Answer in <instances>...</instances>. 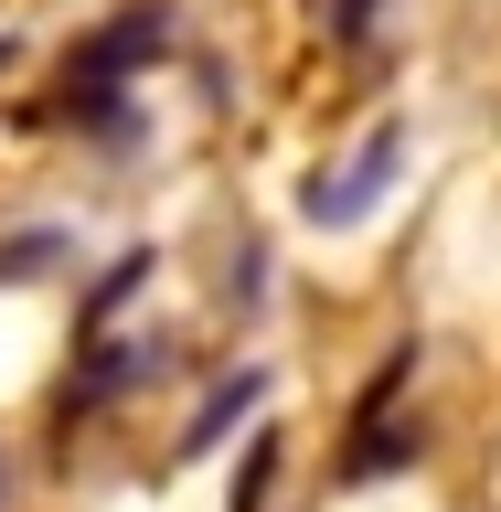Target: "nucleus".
Masks as SVG:
<instances>
[{
  "label": "nucleus",
  "instance_id": "obj_1",
  "mask_svg": "<svg viewBox=\"0 0 501 512\" xmlns=\"http://www.w3.org/2000/svg\"><path fill=\"white\" fill-rule=\"evenodd\" d=\"M416 374H427V342L406 331V342H384V363L342 395V427H331V502H363V491L416 480L438 459V416H427Z\"/></svg>",
  "mask_w": 501,
  "mask_h": 512
},
{
  "label": "nucleus",
  "instance_id": "obj_4",
  "mask_svg": "<svg viewBox=\"0 0 501 512\" xmlns=\"http://www.w3.org/2000/svg\"><path fill=\"white\" fill-rule=\"evenodd\" d=\"M278 480H288V427H256L235 480H224V512H278Z\"/></svg>",
  "mask_w": 501,
  "mask_h": 512
},
{
  "label": "nucleus",
  "instance_id": "obj_2",
  "mask_svg": "<svg viewBox=\"0 0 501 512\" xmlns=\"http://www.w3.org/2000/svg\"><path fill=\"white\" fill-rule=\"evenodd\" d=\"M395 171H406V128L384 118V128H363V139H352V160H320V171H310L299 214L342 235V224H363V214L384 203V192H395Z\"/></svg>",
  "mask_w": 501,
  "mask_h": 512
},
{
  "label": "nucleus",
  "instance_id": "obj_3",
  "mask_svg": "<svg viewBox=\"0 0 501 512\" xmlns=\"http://www.w3.org/2000/svg\"><path fill=\"white\" fill-rule=\"evenodd\" d=\"M267 395H278V374H267V363H246V374H214V384H203V406H192V427H182V459L224 448L256 406H267Z\"/></svg>",
  "mask_w": 501,
  "mask_h": 512
},
{
  "label": "nucleus",
  "instance_id": "obj_5",
  "mask_svg": "<svg viewBox=\"0 0 501 512\" xmlns=\"http://www.w3.org/2000/svg\"><path fill=\"white\" fill-rule=\"evenodd\" d=\"M374 22H384V0H331V43H352V54L374 43Z\"/></svg>",
  "mask_w": 501,
  "mask_h": 512
},
{
  "label": "nucleus",
  "instance_id": "obj_6",
  "mask_svg": "<svg viewBox=\"0 0 501 512\" xmlns=\"http://www.w3.org/2000/svg\"><path fill=\"white\" fill-rule=\"evenodd\" d=\"M11 502H22V480H11V448H0V512H11Z\"/></svg>",
  "mask_w": 501,
  "mask_h": 512
}]
</instances>
